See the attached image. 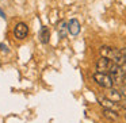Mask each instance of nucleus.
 <instances>
[{
    "instance_id": "20e7f679",
    "label": "nucleus",
    "mask_w": 126,
    "mask_h": 123,
    "mask_svg": "<svg viewBox=\"0 0 126 123\" xmlns=\"http://www.w3.org/2000/svg\"><path fill=\"white\" fill-rule=\"evenodd\" d=\"M112 65V61L109 60L106 57H100L96 62V72H100V73H109L110 68Z\"/></svg>"
},
{
    "instance_id": "f257e3e1",
    "label": "nucleus",
    "mask_w": 126,
    "mask_h": 123,
    "mask_svg": "<svg viewBox=\"0 0 126 123\" xmlns=\"http://www.w3.org/2000/svg\"><path fill=\"white\" fill-rule=\"evenodd\" d=\"M94 80H95L96 84L100 85L102 88H104V89H110V88H112V85H114V81H112L111 76H110L109 73L96 72V73L94 74Z\"/></svg>"
},
{
    "instance_id": "f03ea898",
    "label": "nucleus",
    "mask_w": 126,
    "mask_h": 123,
    "mask_svg": "<svg viewBox=\"0 0 126 123\" xmlns=\"http://www.w3.org/2000/svg\"><path fill=\"white\" fill-rule=\"evenodd\" d=\"M109 74L111 76L114 84H121V82H123V68L122 66H119V65L112 62L111 68H110V70H109Z\"/></svg>"
},
{
    "instance_id": "f8f14e48",
    "label": "nucleus",
    "mask_w": 126,
    "mask_h": 123,
    "mask_svg": "<svg viewBox=\"0 0 126 123\" xmlns=\"http://www.w3.org/2000/svg\"><path fill=\"white\" fill-rule=\"evenodd\" d=\"M121 93H122L123 97H126V84L122 85V88H121Z\"/></svg>"
},
{
    "instance_id": "9b49d317",
    "label": "nucleus",
    "mask_w": 126,
    "mask_h": 123,
    "mask_svg": "<svg viewBox=\"0 0 126 123\" xmlns=\"http://www.w3.org/2000/svg\"><path fill=\"white\" fill-rule=\"evenodd\" d=\"M66 34H68V23L61 22L58 26V35H60V38H65Z\"/></svg>"
},
{
    "instance_id": "9d476101",
    "label": "nucleus",
    "mask_w": 126,
    "mask_h": 123,
    "mask_svg": "<svg viewBox=\"0 0 126 123\" xmlns=\"http://www.w3.org/2000/svg\"><path fill=\"white\" fill-rule=\"evenodd\" d=\"M39 41L42 42V43H49L50 41V30L47 27H42L41 31H39Z\"/></svg>"
},
{
    "instance_id": "6e6552de",
    "label": "nucleus",
    "mask_w": 126,
    "mask_h": 123,
    "mask_svg": "<svg viewBox=\"0 0 126 123\" xmlns=\"http://www.w3.org/2000/svg\"><path fill=\"white\" fill-rule=\"evenodd\" d=\"M107 97H109L110 100L115 101V103H119V101L122 100V93H121V91H117V89L110 88V91L107 92Z\"/></svg>"
},
{
    "instance_id": "423d86ee",
    "label": "nucleus",
    "mask_w": 126,
    "mask_h": 123,
    "mask_svg": "<svg viewBox=\"0 0 126 123\" xmlns=\"http://www.w3.org/2000/svg\"><path fill=\"white\" fill-rule=\"evenodd\" d=\"M68 33L73 37H76L80 34V22L77 19H72L71 22L68 23Z\"/></svg>"
},
{
    "instance_id": "0eeeda50",
    "label": "nucleus",
    "mask_w": 126,
    "mask_h": 123,
    "mask_svg": "<svg viewBox=\"0 0 126 123\" xmlns=\"http://www.w3.org/2000/svg\"><path fill=\"white\" fill-rule=\"evenodd\" d=\"M99 103H100V106L103 107V108H110V109H115V111L118 109L117 103L110 100L109 97H99Z\"/></svg>"
},
{
    "instance_id": "4468645a",
    "label": "nucleus",
    "mask_w": 126,
    "mask_h": 123,
    "mask_svg": "<svg viewBox=\"0 0 126 123\" xmlns=\"http://www.w3.org/2000/svg\"><path fill=\"white\" fill-rule=\"evenodd\" d=\"M121 107H122L123 109H126V99H125V101H123V103H121Z\"/></svg>"
},
{
    "instance_id": "1a4fd4ad",
    "label": "nucleus",
    "mask_w": 126,
    "mask_h": 123,
    "mask_svg": "<svg viewBox=\"0 0 126 123\" xmlns=\"http://www.w3.org/2000/svg\"><path fill=\"white\" fill-rule=\"evenodd\" d=\"M103 116L106 118V119L111 120V122H115V120H118V118H119V115H118V112L115 111V109L104 108V109H103Z\"/></svg>"
},
{
    "instance_id": "7ed1b4c3",
    "label": "nucleus",
    "mask_w": 126,
    "mask_h": 123,
    "mask_svg": "<svg viewBox=\"0 0 126 123\" xmlns=\"http://www.w3.org/2000/svg\"><path fill=\"white\" fill-rule=\"evenodd\" d=\"M27 34H29V27H27L26 23L20 22V23H18V25L15 26L14 35H15V38H16V39L22 41V39H25L26 37H27Z\"/></svg>"
},
{
    "instance_id": "f3484780",
    "label": "nucleus",
    "mask_w": 126,
    "mask_h": 123,
    "mask_svg": "<svg viewBox=\"0 0 126 123\" xmlns=\"http://www.w3.org/2000/svg\"><path fill=\"white\" fill-rule=\"evenodd\" d=\"M125 119H126V114H125Z\"/></svg>"
},
{
    "instance_id": "ddd939ff",
    "label": "nucleus",
    "mask_w": 126,
    "mask_h": 123,
    "mask_svg": "<svg viewBox=\"0 0 126 123\" xmlns=\"http://www.w3.org/2000/svg\"><path fill=\"white\" fill-rule=\"evenodd\" d=\"M122 68H123V82L126 84V65L122 66Z\"/></svg>"
},
{
    "instance_id": "2eb2a0df",
    "label": "nucleus",
    "mask_w": 126,
    "mask_h": 123,
    "mask_svg": "<svg viewBox=\"0 0 126 123\" xmlns=\"http://www.w3.org/2000/svg\"><path fill=\"white\" fill-rule=\"evenodd\" d=\"M121 50H122L123 55H125V60H126V47H125V49H121Z\"/></svg>"
},
{
    "instance_id": "dca6fc26",
    "label": "nucleus",
    "mask_w": 126,
    "mask_h": 123,
    "mask_svg": "<svg viewBox=\"0 0 126 123\" xmlns=\"http://www.w3.org/2000/svg\"><path fill=\"white\" fill-rule=\"evenodd\" d=\"M0 16H1V18H6V16H4V12L1 11V10H0Z\"/></svg>"
},
{
    "instance_id": "39448f33",
    "label": "nucleus",
    "mask_w": 126,
    "mask_h": 123,
    "mask_svg": "<svg viewBox=\"0 0 126 123\" xmlns=\"http://www.w3.org/2000/svg\"><path fill=\"white\" fill-rule=\"evenodd\" d=\"M117 50L118 49H115V47H110V46H102L100 47V55L102 57H106V58H109V60H114V57H115V54H117Z\"/></svg>"
}]
</instances>
